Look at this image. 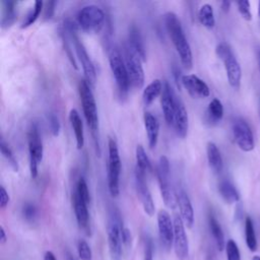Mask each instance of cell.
Wrapping results in <instances>:
<instances>
[{
    "label": "cell",
    "instance_id": "49",
    "mask_svg": "<svg viewBox=\"0 0 260 260\" xmlns=\"http://www.w3.org/2000/svg\"><path fill=\"white\" fill-rule=\"evenodd\" d=\"M257 61H258V68H259V72H260V50L258 51V54H257Z\"/></svg>",
    "mask_w": 260,
    "mask_h": 260
},
{
    "label": "cell",
    "instance_id": "4",
    "mask_svg": "<svg viewBox=\"0 0 260 260\" xmlns=\"http://www.w3.org/2000/svg\"><path fill=\"white\" fill-rule=\"evenodd\" d=\"M65 31L69 35L72 42H74V46L77 52L78 59L81 64L83 74L85 77V80L90 83L91 86H95L96 80H97L96 69H95L92 59L90 58L88 51H86L84 45L82 44V42L79 40L77 34V26L72 22L67 21L65 23Z\"/></svg>",
    "mask_w": 260,
    "mask_h": 260
},
{
    "label": "cell",
    "instance_id": "52",
    "mask_svg": "<svg viewBox=\"0 0 260 260\" xmlns=\"http://www.w3.org/2000/svg\"><path fill=\"white\" fill-rule=\"evenodd\" d=\"M208 260H212V259H211V258H208Z\"/></svg>",
    "mask_w": 260,
    "mask_h": 260
},
{
    "label": "cell",
    "instance_id": "38",
    "mask_svg": "<svg viewBox=\"0 0 260 260\" xmlns=\"http://www.w3.org/2000/svg\"><path fill=\"white\" fill-rule=\"evenodd\" d=\"M238 6V10L244 20L251 21L252 20V12L250 8V2L247 0H241V1L236 2Z\"/></svg>",
    "mask_w": 260,
    "mask_h": 260
},
{
    "label": "cell",
    "instance_id": "18",
    "mask_svg": "<svg viewBox=\"0 0 260 260\" xmlns=\"http://www.w3.org/2000/svg\"><path fill=\"white\" fill-rule=\"evenodd\" d=\"M72 206L76 214L78 225L82 230H88L90 226V213L89 204L76 191L72 193Z\"/></svg>",
    "mask_w": 260,
    "mask_h": 260
},
{
    "label": "cell",
    "instance_id": "28",
    "mask_svg": "<svg viewBox=\"0 0 260 260\" xmlns=\"http://www.w3.org/2000/svg\"><path fill=\"white\" fill-rule=\"evenodd\" d=\"M219 192L222 198L229 205L236 204L240 200V194L236 187L229 180H224L219 185Z\"/></svg>",
    "mask_w": 260,
    "mask_h": 260
},
{
    "label": "cell",
    "instance_id": "43",
    "mask_svg": "<svg viewBox=\"0 0 260 260\" xmlns=\"http://www.w3.org/2000/svg\"><path fill=\"white\" fill-rule=\"evenodd\" d=\"M55 5H56V2L54 1H48L45 3V7H44V18L46 20H49L52 18L53 13H54V10H55Z\"/></svg>",
    "mask_w": 260,
    "mask_h": 260
},
{
    "label": "cell",
    "instance_id": "42",
    "mask_svg": "<svg viewBox=\"0 0 260 260\" xmlns=\"http://www.w3.org/2000/svg\"><path fill=\"white\" fill-rule=\"evenodd\" d=\"M122 236H123V245H124V247L129 249L130 247H131V243H132V237H131V233H130L129 229L124 227Z\"/></svg>",
    "mask_w": 260,
    "mask_h": 260
},
{
    "label": "cell",
    "instance_id": "51",
    "mask_svg": "<svg viewBox=\"0 0 260 260\" xmlns=\"http://www.w3.org/2000/svg\"><path fill=\"white\" fill-rule=\"evenodd\" d=\"M252 260H260V256H254L253 258H252Z\"/></svg>",
    "mask_w": 260,
    "mask_h": 260
},
{
    "label": "cell",
    "instance_id": "12",
    "mask_svg": "<svg viewBox=\"0 0 260 260\" xmlns=\"http://www.w3.org/2000/svg\"><path fill=\"white\" fill-rule=\"evenodd\" d=\"M232 131L235 142L241 151L249 153L254 150L253 132L246 121L242 118L235 119L232 126Z\"/></svg>",
    "mask_w": 260,
    "mask_h": 260
},
{
    "label": "cell",
    "instance_id": "24",
    "mask_svg": "<svg viewBox=\"0 0 260 260\" xmlns=\"http://www.w3.org/2000/svg\"><path fill=\"white\" fill-rule=\"evenodd\" d=\"M69 121L70 125L74 130L76 136L77 148L78 150H81L84 146V132H83V123L79 116L78 110L71 109L69 112Z\"/></svg>",
    "mask_w": 260,
    "mask_h": 260
},
{
    "label": "cell",
    "instance_id": "33",
    "mask_svg": "<svg viewBox=\"0 0 260 260\" xmlns=\"http://www.w3.org/2000/svg\"><path fill=\"white\" fill-rule=\"evenodd\" d=\"M43 9H44V3H43V1H40V0L35 1L34 6L32 7L30 11L27 12V14L22 24V28H26L28 26H31L38 20Z\"/></svg>",
    "mask_w": 260,
    "mask_h": 260
},
{
    "label": "cell",
    "instance_id": "39",
    "mask_svg": "<svg viewBox=\"0 0 260 260\" xmlns=\"http://www.w3.org/2000/svg\"><path fill=\"white\" fill-rule=\"evenodd\" d=\"M48 121H49V126H50V130L52 132L53 136H58L60 133V129H61V124L60 121L58 119V117L56 116L55 114L50 113L48 115Z\"/></svg>",
    "mask_w": 260,
    "mask_h": 260
},
{
    "label": "cell",
    "instance_id": "26",
    "mask_svg": "<svg viewBox=\"0 0 260 260\" xmlns=\"http://www.w3.org/2000/svg\"><path fill=\"white\" fill-rule=\"evenodd\" d=\"M224 117V106L218 99H212L208 104L206 120L209 125L218 124Z\"/></svg>",
    "mask_w": 260,
    "mask_h": 260
},
{
    "label": "cell",
    "instance_id": "9",
    "mask_svg": "<svg viewBox=\"0 0 260 260\" xmlns=\"http://www.w3.org/2000/svg\"><path fill=\"white\" fill-rule=\"evenodd\" d=\"M170 162L166 156H162L158 160L156 166V178L160 186V191L162 198L165 202V205L170 208H174L176 207L177 200L176 197L173 194L171 184H170Z\"/></svg>",
    "mask_w": 260,
    "mask_h": 260
},
{
    "label": "cell",
    "instance_id": "20",
    "mask_svg": "<svg viewBox=\"0 0 260 260\" xmlns=\"http://www.w3.org/2000/svg\"><path fill=\"white\" fill-rule=\"evenodd\" d=\"M188 113H187L184 103L178 98L173 126H174L176 133L180 138H185L187 136V133H188Z\"/></svg>",
    "mask_w": 260,
    "mask_h": 260
},
{
    "label": "cell",
    "instance_id": "27",
    "mask_svg": "<svg viewBox=\"0 0 260 260\" xmlns=\"http://www.w3.org/2000/svg\"><path fill=\"white\" fill-rule=\"evenodd\" d=\"M164 88V82H162L160 79H154L151 83L147 85V88L143 90L142 94V100L143 103L146 106H150L154 101L162 95Z\"/></svg>",
    "mask_w": 260,
    "mask_h": 260
},
{
    "label": "cell",
    "instance_id": "32",
    "mask_svg": "<svg viewBox=\"0 0 260 260\" xmlns=\"http://www.w3.org/2000/svg\"><path fill=\"white\" fill-rule=\"evenodd\" d=\"M245 240H246V245L248 249L251 252H255L257 250L258 244L254 230V225L250 216H247L246 220H245Z\"/></svg>",
    "mask_w": 260,
    "mask_h": 260
},
{
    "label": "cell",
    "instance_id": "41",
    "mask_svg": "<svg viewBox=\"0 0 260 260\" xmlns=\"http://www.w3.org/2000/svg\"><path fill=\"white\" fill-rule=\"evenodd\" d=\"M9 195L3 186H0V208L4 209L9 204Z\"/></svg>",
    "mask_w": 260,
    "mask_h": 260
},
{
    "label": "cell",
    "instance_id": "21",
    "mask_svg": "<svg viewBox=\"0 0 260 260\" xmlns=\"http://www.w3.org/2000/svg\"><path fill=\"white\" fill-rule=\"evenodd\" d=\"M144 120V127H146L147 136L149 140V147L151 150L156 149L157 141H158V134H160V122L156 119V116L150 112L144 113L143 116Z\"/></svg>",
    "mask_w": 260,
    "mask_h": 260
},
{
    "label": "cell",
    "instance_id": "7",
    "mask_svg": "<svg viewBox=\"0 0 260 260\" xmlns=\"http://www.w3.org/2000/svg\"><path fill=\"white\" fill-rule=\"evenodd\" d=\"M109 63L118 92L121 97H125L129 92L131 83H130L124 58L116 47H112L109 52Z\"/></svg>",
    "mask_w": 260,
    "mask_h": 260
},
{
    "label": "cell",
    "instance_id": "35",
    "mask_svg": "<svg viewBox=\"0 0 260 260\" xmlns=\"http://www.w3.org/2000/svg\"><path fill=\"white\" fill-rule=\"evenodd\" d=\"M78 254L80 260H93V252L89 243L79 240L78 243Z\"/></svg>",
    "mask_w": 260,
    "mask_h": 260
},
{
    "label": "cell",
    "instance_id": "11",
    "mask_svg": "<svg viewBox=\"0 0 260 260\" xmlns=\"http://www.w3.org/2000/svg\"><path fill=\"white\" fill-rule=\"evenodd\" d=\"M124 61L128 71L130 83L135 89H141L144 84V70L140 57L126 43L124 46Z\"/></svg>",
    "mask_w": 260,
    "mask_h": 260
},
{
    "label": "cell",
    "instance_id": "8",
    "mask_svg": "<svg viewBox=\"0 0 260 260\" xmlns=\"http://www.w3.org/2000/svg\"><path fill=\"white\" fill-rule=\"evenodd\" d=\"M105 12L97 5L83 6L78 14V24L84 32H99L105 23Z\"/></svg>",
    "mask_w": 260,
    "mask_h": 260
},
{
    "label": "cell",
    "instance_id": "16",
    "mask_svg": "<svg viewBox=\"0 0 260 260\" xmlns=\"http://www.w3.org/2000/svg\"><path fill=\"white\" fill-rule=\"evenodd\" d=\"M177 99L178 98L173 91L171 84L168 81H164V88L161 95V105L165 120L169 125H173V122H174Z\"/></svg>",
    "mask_w": 260,
    "mask_h": 260
},
{
    "label": "cell",
    "instance_id": "37",
    "mask_svg": "<svg viewBox=\"0 0 260 260\" xmlns=\"http://www.w3.org/2000/svg\"><path fill=\"white\" fill-rule=\"evenodd\" d=\"M76 192L78 193V195L80 197H82L90 205L91 195H90V191H89L88 183H86L84 178L81 177V178L78 179V181L77 183V187H76Z\"/></svg>",
    "mask_w": 260,
    "mask_h": 260
},
{
    "label": "cell",
    "instance_id": "10",
    "mask_svg": "<svg viewBox=\"0 0 260 260\" xmlns=\"http://www.w3.org/2000/svg\"><path fill=\"white\" fill-rule=\"evenodd\" d=\"M27 149L31 177L35 179L38 176V167L43 160V154H44L42 138L36 124H32L27 131Z\"/></svg>",
    "mask_w": 260,
    "mask_h": 260
},
{
    "label": "cell",
    "instance_id": "48",
    "mask_svg": "<svg viewBox=\"0 0 260 260\" xmlns=\"http://www.w3.org/2000/svg\"><path fill=\"white\" fill-rule=\"evenodd\" d=\"M65 260H76V258L74 257V255H72L70 252H66Z\"/></svg>",
    "mask_w": 260,
    "mask_h": 260
},
{
    "label": "cell",
    "instance_id": "30",
    "mask_svg": "<svg viewBox=\"0 0 260 260\" xmlns=\"http://www.w3.org/2000/svg\"><path fill=\"white\" fill-rule=\"evenodd\" d=\"M135 158H136V170L140 171L143 174H148L150 171H152V164L150 158L144 151L141 144H138L135 150Z\"/></svg>",
    "mask_w": 260,
    "mask_h": 260
},
{
    "label": "cell",
    "instance_id": "36",
    "mask_svg": "<svg viewBox=\"0 0 260 260\" xmlns=\"http://www.w3.org/2000/svg\"><path fill=\"white\" fill-rule=\"evenodd\" d=\"M227 260H241L240 250L234 240H229L226 244Z\"/></svg>",
    "mask_w": 260,
    "mask_h": 260
},
{
    "label": "cell",
    "instance_id": "5",
    "mask_svg": "<svg viewBox=\"0 0 260 260\" xmlns=\"http://www.w3.org/2000/svg\"><path fill=\"white\" fill-rule=\"evenodd\" d=\"M108 189L112 197H117L120 193V174L121 158L119 155L118 144L114 138L110 137L108 142Z\"/></svg>",
    "mask_w": 260,
    "mask_h": 260
},
{
    "label": "cell",
    "instance_id": "46",
    "mask_svg": "<svg viewBox=\"0 0 260 260\" xmlns=\"http://www.w3.org/2000/svg\"><path fill=\"white\" fill-rule=\"evenodd\" d=\"M44 260H57V259L52 251H46L44 254Z\"/></svg>",
    "mask_w": 260,
    "mask_h": 260
},
{
    "label": "cell",
    "instance_id": "45",
    "mask_svg": "<svg viewBox=\"0 0 260 260\" xmlns=\"http://www.w3.org/2000/svg\"><path fill=\"white\" fill-rule=\"evenodd\" d=\"M7 241V236H6V232L4 228L1 226L0 227V242H1V244H4L6 243Z\"/></svg>",
    "mask_w": 260,
    "mask_h": 260
},
{
    "label": "cell",
    "instance_id": "2",
    "mask_svg": "<svg viewBox=\"0 0 260 260\" xmlns=\"http://www.w3.org/2000/svg\"><path fill=\"white\" fill-rule=\"evenodd\" d=\"M78 92L80 97V102L83 110L84 118L90 127L92 135L94 137V141L96 148L100 152V143H99V116L96 99L94 93L92 91V86L86 80H81L78 85Z\"/></svg>",
    "mask_w": 260,
    "mask_h": 260
},
{
    "label": "cell",
    "instance_id": "19",
    "mask_svg": "<svg viewBox=\"0 0 260 260\" xmlns=\"http://www.w3.org/2000/svg\"><path fill=\"white\" fill-rule=\"evenodd\" d=\"M176 200L180 210V216L185 227L191 229L194 225V209L188 194L180 190L176 195Z\"/></svg>",
    "mask_w": 260,
    "mask_h": 260
},
{
    "label": "cell",
    "instance_id": "25",
    "mask_svg": "<svg viewBox=\"0 0 260 260\" xmlns=\"http://www.w3.org/2000/svg\"><path fill=\"white\" fill-rule=\"evenodd\" d=\"M207 156H208V161L210 169L219 174L223 171L224 168V162H223V157L222 154L218 148V146L212 141L208 142L207 146Z\"/></svg>",
    "mask_w": 260,
    "mask_h": 260
},
{
    "label": "cell",
    "instance_id": "13",
    "mask_svg": "<svg viewBox=\"0 0 260 260\" xmlns=\"http://www.w3.org/2000/svg\"><path fill=\"white\" fill-rule=\"evenodd\" d=\"M157 229L162 246L169 251L174 244V220H172L170 213L165 209L157 212Z\"/></svg>",
    "mask_w": 260,
    "mask_h": 260
},
{
    "label": "cell",
    "instance_id": "40",
    "mask_svg": "<svg viewBox=\"0 0 260 260\" xmlns=\"http://www.w3.org/2000/svg\"><path fill=\"white\" fill-rule=\"evenodd\" d=\"M23 215L28 222L34 221L37 216V208L33 204H26L23 207Z\"/></svg>",
    "mask_w": 260,
    "mask_h": 260
},
{
    "label": "cell",
    "instance_id": "3",
    "mask_svg": "<svg viewBox=\"0 0 260 260\" xmlns=\"http://www.w3.org/2000/svg\"><path fill=\"white\" fill-rule=\"evenodd\" d=\"M123 222L120 213L113 209L110 212L107 235H108V246L111 260H122L123 256Z\"/></svg>",
    "mask_w": 260,
    "mask_h": 260
},
{
    "label": "cell",
    "instance_id": "34",
    "mask_svg": "<svg viewBox=\"0 0 260 260\" xmlns=\"http://www.w3.org/2000/svg\"><path fill=\"white\" fill-rule=\"evenodd\" d=\"M0 150H1V154L3 155V156L8 161V163L10 164L11 168L13 169V171L18 172L19 171L18 161L16 160V157H14V155H13L12 151L8 147V144L3 140V138H1V141H0Z\"/></svg>",
    "mask_w": 260,
    "mask_h": 260
},
{
    "label": "cell",
    "instance_id": "14",
    "mask_svg": "<svg viewBox=\"0 0 260 260\" xmlns=\"http://www.w3.org/2000/svg\"><path fill=\"white\" fill-rule=\"evenodd\" d=\"M146 174L135 169V188L137 196L140 200L144 212L149 216H153L156 211V207L146 180Z\"/></svg>",
    "mask_w": 260,
    "mask_h": 260
},
{
    "label": "cell",
    "instance_id": "50",
    "mask_svg": "<svg viewBox=\"0 0 260 260\" xmlns=\"http://www.w3.org/2000/svg\"><path fill=\"white\" fill-rule=\"evenodd\" d=\"M258 20H259V26H260V1L258 2Z\"/></svg>",
    "mask_w": 260,
    "mask_h": 260
},
{
    "label": "cell",
    "instance_id": "44",
    "mask_svg": "<svg viewBox=\"0 0 260 260\" xmlns=\"http://www.w3.org/2000/svg\"><path fill=\"white\" fill-rule=\"evenodd\" d=\"M144 260H154V252L151 241L146 242V247H144Z\"/></svg>",
    "mask_w": 260,
    "mask_h": 260
},
{
    "label": "cell",
    "instance_id": "15",
    "mask_svg": "<svg viewBox=\"0 0 260 260\" xmlns=\"http://www.w3.org/2000/svg\"><path fill=\"white\" fill-rule=\"evenodd\" d=\"M185 225L179 214L174 216V250L180 260H185L189 255V241L186 234Z\"/></svg>",
    "mask_w": 260,
    "mask_h": 260
},
{
    "label": "cell",
    "instance_id": "22",
    "mask_svg": "<svg viewBox=\"0 0 260 260\" xmlns=\"http://www.w3.org/2000/svg\"><path fill=\"white\" fill-rule=\"evenodd\" d=\"M127 43H128V45L132 48V50L140 57L143 62L147 60L146 46H144L143 38L140 34V31L135 26H132L131 28H130Z\"/></svg>",
    "mask_w": 260,
    "mask_h": 260
},
{
    "label": "cell",
    "instance_id": "29",
    "mask_svg": "<svg viewBox=\"0 0 260 260\" xmlns=\"http://www.w3.org/2000/svg\"><path fill=\"white\" fill-rule=\"evenodd\" d=\"M208 225H209L210 233L213 237L216 247H218V249L220 251H223L224 249H226V244H227L225 241V235H224L223 229H222L220 223L212 214H210L209 218H208Z\"/></svg>",
    "mask_w": 260,
    "mask_h": 260
},
{
    "label": "cell",
    "instance_id": "31",
    "mask_svg": "<svg viewBox=\"0 0 260 260\" xmlns=\"http://www.w3.org/2000/svg\"><path fill=\"white\" fill-rule=\"evenodd\" d=\"M198 19L202 26H206L207 28H209V30L215 26V19L212 6L208 3L202 5L198 11Z\"/></svg>",
    "mask_w": 260,
    "mask_h": 260
},
{
    "label": "cell",
    "instance_id": "6",
    "mask_svg": "<svg viewBox=\"0 0 260 260\" xmlns=\"http://www.w3.org/2000/svg\"><path fill=\"white\" fill-rule=\"evenodd\" d=\"M215 53L225 65L230 85L232 86L233 89L238 90L240 88L242 79V69L232 48H231L228 43L222 42L216 46Z\"/></svg>",
    "mask_w": 260,
    "mask_h": 260
},
{
    "label": "cell",
    "instance_id": "23",
    "mask_svg": "<svg viewBox=\"0 0 260 260\" xmlns=\"http://www.w3.org/2000/svg\"><path fill=\"white\" fill-rule=\"evenodd\" d=\"M2 11H1V27L8 28L17 21L18 18V3L10 0H4L1 2Z\"/></svg>",
    "mask_w": 260,
    "mask_h": 260
},
{
    "label": "cell",
    "instance_id": "17",
    "mask_svg": "<svg viewBox=\"0 0 260 260\" xmlns=\"http://www.w3.org/2000/svg\"><path fill=\"white\" fill-rule=\"evenodd\" d=\"M181 83L193 98H208L210 95L208 85L195 75L183 76Z\"/></svg>",
    "mask_w": 260,
    "mask_h": 260
},
{
    "label": "cell",
    "instance_id": "1",
    "mask_svg": "<svg viewBox=\"0 0 260 260\" xmlns=\"http://www.w3.org/2000/svg\"><path fill=\"white\" fill-rule=\"evenodd\" d=\"M165 26L173 45L180 57L181 63L186 69H191L193 65L191 47L185 36L181 22L174 12L170 11L165 14Z\"/></svg>",
    "mask_w": 260,
    "mask_h": 260
},
{
    "label": "cell",
    "instance_id": "47",
    "mask_svg": "<svg viewBox=\"0 0 260 260\" xmlns=\"http://www.w3.org/2000/svg\"><path fill=\"white\" fill-rule=\"evenodd\" d=\"M221 6H222V9L223 11L225 12H228L230 10V6H231V2L230 1H223L221 3Z\"/></svg>",
    "mask_w": 260,
    "mask_h": 260
}]
</instances>
